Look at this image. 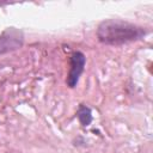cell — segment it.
Masks as SVG:
<instances>
[{
  "label": "cell",
  "mask_w": 153,
  "mask_h": 153,
  "mask_svg": "<svg viewBox=\"0 0 153 153\" xmlns=\"http://www.w3.org/2000/svg\"><path fill=\"white\" fill-rule=\"evenodd\" d=\"M147 33L145 27L121 19H105L97 27L99 42L110 45H120L141 39Z\"/></svg>",
  "instance_id": "6da1fadb"
},
{
  "label": "cell",
  "mask_w": 153,
  "mask_h": 153,
  "mask_svg": "<svg viewBox=\"0 0 153 153\" xmlns=\"http://www.w3.org/2000/svg\"><path fill=\"white\" fill-rule=\"evenodd\" d=\"M24 43V35L22 31L8 27L0 35V55L19 49Z\"/></svg>",
  "instance_id": "7a4b0ae2"
},
{
  "label": "cell",
  "mask_w": 153,
  "mask_h": 153,
  "mask_svg": "<svg viewBox=\"0 0 153 153\" xmlns=\"http://www.w3.org/2000/svg\"><path fill=\"white\" fill-rule=\"evenodd\" d=\"M69 63H71V67H69V72H68L66 82L69 87L73 88L76 86L80 75L84 72L86 57L81 51H74L69 57Z\"/></svg>",
  "instance_id": "3957f363"
},
{
  "label": "cell",
  "mask_w": 153,
  "mask_h": 153,
  "mask_svg": "<svg viewBox=\"0 0 153 153\" xmlns=\"http://www.w3.org/2000/svg\"><path fill=\"white\" fill-rule=\"evenodd\" d=\"M76 117L79 120V122L81 123V126L87 127L90 126V123L92 122V112L91 109L84 104H81L76 111Z\"/></svg>",
  "instance_id": "277c9868"
}]
</instances>
